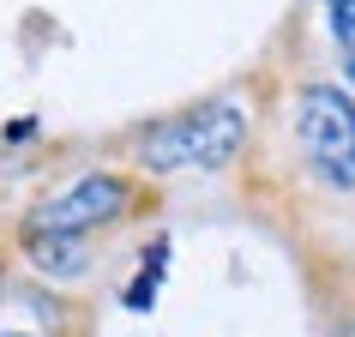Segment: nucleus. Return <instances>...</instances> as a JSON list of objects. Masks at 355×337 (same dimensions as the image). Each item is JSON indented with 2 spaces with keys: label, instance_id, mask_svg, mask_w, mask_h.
<instances>
[{
  "label": "nucleus",
  "instance_id": "obj_1",
  "mask_svg": "<svg viewBox=\"0 0 355 337\" xmlns=\"http://www.w3.org/2000/svg\"><path fill=\"white\" fill-rule=\"evenodd\" d=\"M247 145V114L235 103H205L193 114L157 121L139 139V163L150 175H175V168H223Z\"/></svg>",
  "mask_w": 355,
  "mask_h": 337
},
{
  "label": "nucleus",
  "instance_id": "obj_2",
  "mask_svg": "<svg viewBox=\"0 0 355 337\" xmlns=\"http://www.w3.org/2000/svg\"><path fill=\"white\" fill-rule=\"evenodd\" d=\"M295 132L307 163L331 181V187H355V103L331 85H307L295 109Z\"/></svg>",
  "mask_w": 355,
  "mask_h": 337
},
{
  "label": "nucleus",
  "instance_id": "obj_3",
  "mask_svg": "<svg viewBox=\"0 0 355 337\" xmlns=\"http://www.w3.org/2000/svg\"><path fill=\"white\" fill-rule=\"evenodd\" d=\"M121 205H127V187H121L114 175H78L67 193H55V199L37 211V223H31V229H49V235H85V229L121 217Z\"/></svg>",
  "mask_w": 355,
  "mask_h": 337
},
{
  "label": "nucleus",
  "instance_id": "obj_4",
  "mask_svg": "<svg viewBox=\"0 0 355 337\" xmlns=\"http://www.w3.org/2000/svg\"><path fill=\"white\" fill-rule=\"evenodd\" d=\"M24 247H31V259H37L49 277H85V271H91L85 235H49V229H31Z\"/></svg>",
  "mask_w": 355,
  "mask_h": 337
},
{
  "label": "nucleus",
  "instance_id": "obj_5",
  "mask_svg": "<svg viewBox=\"0 0 355 337\" xmlns=\"http://www.w3.org/2000/svg\"><path fill=\"white\" fill-rule=\"evenodd\" d=\"M331 24H337V37L355 49V0H331Z\"/></svg>",
  "mask_w": 355,
  "mask_h": 337
},
{
  "label": "nucleus",
  "instance_id": "obj_6",
  "mask_svg": "<svg viewBox=\"0 0 355 337\" xmlns=\"http://www.w3.org/2000/svg\"><path fill=\"white\" fill-rule=\"evenodd\" d=\"M12 337H24V331H12Z\"/></svg>",
  "mask_w": 355,
  "mask_h": 337
}]
</instances>
